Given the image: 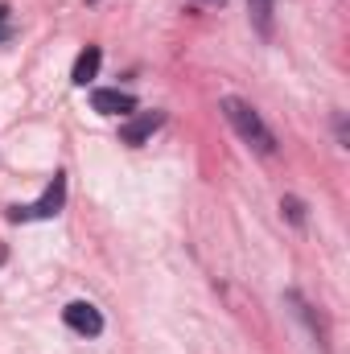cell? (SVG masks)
Instances as JSON below:
<instances>
[{"label":"cell","mask_w":350,"mask_h":354,"mask_svg":"<svg viewBox=\"0 0 350 354\" xmlns=\"http://www.w3.org/2000/svg\"><path fill=\"white\" fill-rule=\"evenodd\" d=\"M219 107H223V115L231 120V128H235V132H239L256 153H272V149H276V140H272V132L264 128V120L256 115V107H248V103H243V99H235V95H227Z\"/></svg>","instance_id":"cell-1"},{"label":"cell","mask_w":350,"mask_h":354,"mask_svg":"<svg viewBox=\"0 0 350 354\" xmlns=\"http://www.w3.org/2000/svg\"><path fill=\"white\" fill-rule=\"evenodd\" d=\"M66 202V174H54V181L46 185V194L33 202V206H12L8 210V223H29V218H54Z\"/></svg>","instance_id":"cell-2"},{"label":"cell","mask_w":350,"mask_h":354,"mask_svg":"<svg viewBox=\"0 0 350 354\" xmlns=\"http://www.w3.org/2000/svg\"><path fill=\"white\" fill-rule=\"evenodd\" d=\"M62 317H66V326H71L75 334H83V338H99V334H103V313H99L91 301H71V305L62 309Z\"/></svg>","instance_id":"cell-3"},{"label":"cell","mask_w":350,"mask_h":354,"mask_svg":"<svg viewBox=\"0 0 350 354\" xmlns=\"http://www.w3.org/2000/svg\"><path fill=\"white\" fill-rule=\"evenodd\" d=\"M91 107L99 115H132L136 111V99L128 91H116V87H99L91 91Z\"/></svg>","instance_id":"cell-4"},{"label":"cell","mask_w":350,"mask_h":354,"mask_svg":"<svg viewBox=\"0 0 350 354\" xmlns=\"http://www.w3.org/2000/svg\"><path fill=\"white\" fill-rule=\"evenodd\" d=\"M161 124H165V115H161V111H140V115H132V120L120 128V140H124V145H145Z\"/></svg>","instance_id":"cell-5"},{"label":"cell","mask_w":350,"mask_h":354,"mask_svg":"<svg viewBox=\"0 0 350 354\" xmlns=\"http://www.w3.org/2000/svg\"><path fill=\"white\" fill-rule=\"evenodd\" d=\"M99 62H103V50H99V46H87V50L75 58V75H71V79H75L79 87H87L91 79L99 75Z\"/></svg>","instance_id":"cell-6"},{"label":"cell","mask_w":350,"mask_h":354,"mask_svg":"<svg viewBox=\"0 0 350 354\" xmlns=\"http://www.w3.org/2000/svg\"><path fill=\"white\" fill-rule=\"evenodd\" d=\"M248 8H252L260 33H268V29H272V0H248Z\"/></svg>","instance_id":"cell-7"},{"label":"cell","mask_w":350,"mask_h":354,"mask_svg":"<svg viewBox=\"0 0 350 354\" xmlns=\"http://www.w3.org/2000/svg\"><path fill=\"white\" fill-rule=\"evenodd\" d=\"M280 210H284V214H288V218H293V223H297V227H301V223H305V206H301V202H297V198H284V202H280Z\"/></svg>","instance_id":"cell-8"},{"label":"cell","mask_w":350,"mask_h":354,"mask_svg":"<svg viewBox=\"0 0 350 354\" xmlns=\"http://www.w3.org/2000/svg\"><path fill=\"white\" fill-rule=\"evenodd\" d=\"M4 17H8V4H0V21H4Z\"/></svg>","instance_id":"cell-9"},{"label":"cell","mask_w":350,"mask_h":354,"mask_svg":"<svg viewBox=\"0 0 350 354\" xmlns=\"http://www.w3.org/2000/svg\"><path fill=\"white\" fill-rule=\"evenodd\" d=\"M206 4H223V0H206Z\"/></svg>","instance_id":"cell-10"}]
</instances>
